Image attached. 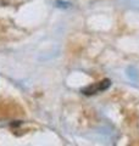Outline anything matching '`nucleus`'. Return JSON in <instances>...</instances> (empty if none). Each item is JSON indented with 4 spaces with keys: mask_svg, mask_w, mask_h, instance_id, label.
Segmentation results:
<instances>
[{
    "mask_svg": "<svg viewBox=\"0 0 139 146\" xmlns=\"http://www.w3.org/2000/svg\"><path fill=\"white\" fill-rule=\"evenodd\" d=\"M110 85H111L110 79H104V80L98 82V83H94V84H92V85H88L87 88H84V89L82 90V93L86 94V95L98 94V93H100V91L106 90Z\"/></svg>",
    "mask_w": 139,
    "mask_h": 146,
    "instance_id": "nucleus-1",
    "label": "nucleus"
}]
</instances>
